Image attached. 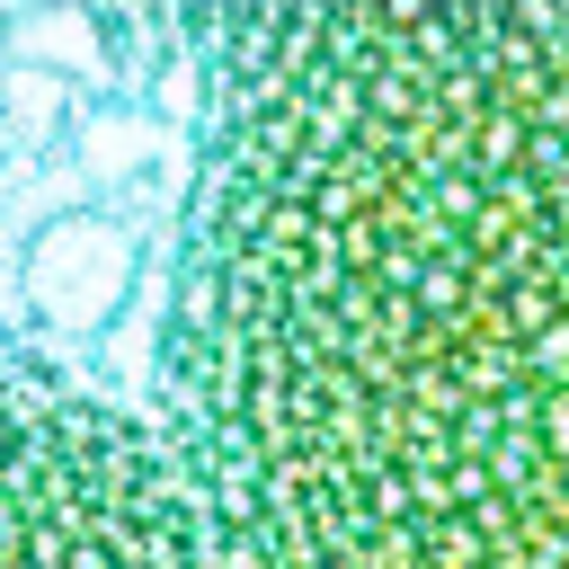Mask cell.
Instances as JSON below:
<instances>
[{
	"instance_id": "6da1fadb",
	"label": "cell",
	"mask_w": 569,
	"mask_h": 569,
	"mask_svg": "<svg viewBox=\"0 0 569 569\" xmlns=\"http://www.w3.org/2000/svg\"><path fill=\"white\" fill-rule=\"evenodd\" d=\"M160 400L213 569H569V0L213 9Z\"/></svg>"
},
{
	"instance_id": "7a4b0ae2",
	"label": "cell",
	"mask_w": 569,
	"mask_h": 569,
	"mask_svg": "<svg viewBox=\"0 0 569 569\" xmlns=\"http://www.w3.org/2000/svg\"><path fill=\"white\" fill-rule=\"evenodd\" d=\"M0 569H213L169 436L71 373L0 365Z\"/></svg>"
},
{
	"instance_id": "3957f363",
	"label": "cell",
	"mask_w": 569,
	"mask_h": 569,
	"mask_svg": "<svg viewBox=\"0 0 569 569\" xmlns=\"http://www.w3.org/2000/svg\"><path fill=\"white\" fill-rule=\"evenodd\" d=\"M133 276H142V249H133V231L116 213H53L18 258L27 302L71 338H98L133 302Z\"/></svg>"
},
{
	"instance_id": "277c9868",
	"label": "cell",
	"mask_w": 569,
	"mask_h": 569,
	"mask_svg": "<svg viewBox=\"0 0 569 569\" xmlns=\"http://www.w3.org/2000/svg\"><path fill=\"white\" fill-rule=\"evenodd\" d=\"M0 98H9V116L27 133H53L71 116V71H53V62H0Z\"/></svg>"
}]
</instances>
